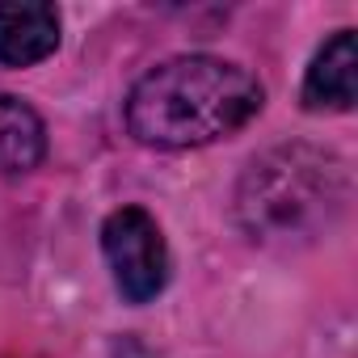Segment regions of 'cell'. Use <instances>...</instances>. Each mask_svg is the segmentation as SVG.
Wrapping results in <instances>:
<instances>
[{"mask_svg":"<svg viewBox=\"0 0 358 358\" xmlns=\"http://www.w3.org/2000/svg\"><path fill=\"white\" fill-rule=\"evenodd\" d=\"M266 101L262 80L220 55H177L143 72L127 93V131L164 152L236 135Z\"/></svg>","mask_w":358,"mask_h":358,"instance_id":"1","label":"cell"},{"mask_svg":"<svg viewBox=\"0 0 358 358\" xmlns=\"http://www.w3.org/2000/svg\"><path fill=\"white\" fill-rule=\"evenodd\" d=\"M350 203V164L316 143L262 152L236 186V224L253 245L299 249L324 236Z\"/></svg>","mask_w":358,"mask_h":358,"instance_id":"2","label":"cell"},{"mask_svg":"<svg viewBox=\"0 0 358 358\" xmlns=\"http://www.w3.org/2000/svg\"><path fill=\"white\" fill-rule=\"evenodd\" d=\"M101 253L127 303H152L169 282V245L143 207H118L101 224Z\"/></svg>","mask_w":358,"mask_h":358,"instance_id":"3","label":"cell"},{"mask_svg":"<svg viewBox=\"0 0 358 358\" xmlns=\"http://www.w3.org/2000/svg\"><path fill=\"white\" fill-rule=\"evenodd\" d=\"M59 51V13L47 0H5L0 5V64L34 68Z\"/></svg>","mask_w":358,"mask_h":358,"instance_id":"4","label":"cell"},{"mask_svg":"<svg viewBox=\"0 0 358 358\" xmlns=\"http://www.w3.org/2000/svg\"><path fill=\"white\" fill-rule=\"evenodd\" d=\"M358 97V43L354 30H337L312 59L303 76V110L341 114Z\"/></svg>","mask_w":358,"mask_h":358,"instance_id":"5","label":"cell"},{"mask_svg":"<svg viewBox=\"0 0 358 358\" xmlns=\"http://www.w3.org/2000/svg\"><path fill=\"white\" fill-rule=\"evenodd\" d=\"M47 156V127L34 106L0 93V173H30Z\"/></svg>","mask_w":358,"mask_h":358,"instance_id":"6","label":"cell"}]
</instances>
